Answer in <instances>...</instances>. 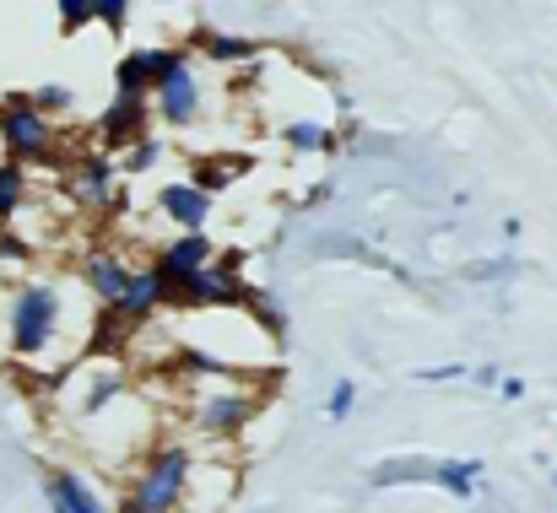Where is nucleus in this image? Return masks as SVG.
<instances>
[{"label":"nucleus","mask_w":557,"mask_h":513,"mask_svg":"<svg viewBox=\"0 0 557 513\" xmlns=\"http://www.w3.org/2000/svg\"><path fill=\"white\" fill-rule=\"evenodd\" d=\"M60 325H65V292L60 281L49 276H33L11 292L5 303V341L16 356H44L49 346L60 341Z\"/></svg>","instance_id":"nucleus-1"},{"label":"nucleus","mask_w":557,"mask_h":513,"mask_svg":"<svg viewBox=\"0 0 557 513\" xmlns=\"http://www.w3.org/2000/svg\"><path fill=\"white\" fill-rule=\"evenodd\" d=\"M189 476H195V454L185 443H158L141 460V471L131 481V498L120 503V513H180Z\"/></svg>","instance_id":"nucleus-2"},{"label":"nucleus","mask_w":557,"mask_h":513,"mask_svg":"<svg viewBox=\"0 0 557 513\" xmlns=\"http://www.w3.org/2000/svg\"><path fill=\"white\" fill-rule=\"evenodd\" d=\"M54 152H60L54 120H44L27 98H0V158L33 173L38 163H54Z\"/></svg>","instance_id":"nucleus-3"},{"label":"nucleus","mask_w":557,"mask_h":513,"mask_svg":"<svg viewBox=\"0 0 557 513\" xmlns=\"http://www.w3.org/2000/svg\"><path fill=\"white\" fill-rule=\"evenodd\" d=\"M249 292L255 287L238 281V254H227V260H211L206 271L185 276L174 287V303H185V309H244Z\"/></svg>","instance_id":"nucleus-4"},{"label":"nucleus","mask_w":557,"mask_h":513,"mask_svg":"<svg viewBox=\"0 0 557 513\" xmlns=\"http://www.w3.org/2000/svg\"><path fill=\"white\" fill-rule=\"evenodd\" d=\"M249 416H255V395L238 389V384H227V389H206V395L189 400V422H195L206 438H233Z\"/></svg>","instance_id":"nucleus-5"},{"label":"nucleus","mask_w":557,"mask_h":513,"mask_svg":"<svg viewBox=\"0 0 557 513\" xmlns=\"http://www.w3.org/2000/svg\"><path fill=\"white\" fill-rule=\"evenodd\" d=\"M147 103H152V114H163V125H195V114H200V76H195L189 54L152 82Z\"/></svg>","instance_id":"nucleus-6"},{"label":"nucleus","mask_w":557,"mask_h":513,"mask_svg":"<svg viewBox=\"0 0 557 513\" xmlns=\"http://www.w3.org/2000/svg\"><path fill=\"white\" fill-rule=\"evenodd\" d=\"M82 287L98 298L103 314H114L120 298H125V287H131V260H125L120 249H92V254L82 260Z\"/></svg>","instance_id":"nucleus-7"},{"label":"nucleus","mask_w":557,"mask_h":513,"mask_svg":"<svg viewBox=\"0 0 557 513\" xmlns=\"http://www.w3.org/2000/svg\"><path fill=\"white\" fill-rule=\"evenodd\" d=\"M216 260V243L206 238V233H180V238H169V243H158V260H152V271L169 281V292L195 276V271H206Z\"/></svg>","instance_id":"nucleus-8"},{"label":"nucleus","mask_w":557,"mask_h":513,"mask_svg":"<svg viewBox=\"0 0 557 513\" xmlns=\"http://www.w3.org/2000/svg\"><path fill=\"white\" fill-rule=\"evenodd\" d=\"M114 178H120L114 152L87 147V152H76V163H71V195H76L82 205H114Z\"/></svg>","instance_id":"nucleus-9"},{"label":"nucleus","mask_w":557,"mask_h":513,"mask_svg":"<svg viewBox=\"0 0 557 513\" xmlns=\"http://www.w3.org/2000/svg\"><path fill=\"white\" fill-rule=\"evenodd\" d=\"M147 125H152V103L147 98H114L109 109H103V120H98V136H103V152H125V147H136L141 136H147Z\"/></svg>","instance_id":"nucleus-10"},{"label":"nucleus","mask_w":557,"mask_h":513,"mask_svg":"<svg viewBox=\"0 0 557 513\" xmlns=\"http://www.w3.org/2000/svg\"><path fill=\"white\" fill-rule=\"evenodd\" d=\"M163 303H174V292H169V281L152 271V265H141V271H131V287H125V298H120V309H114V320L120 325H147Z\"/></svg>","instance_id":"nucleus-11"},{"label":"nucleus","mask_w":557,"mask_h":513,"mask_svg":"<svg viewBox=\"0 0 557 513\" xmlns=\"http://www.w3.org/2000/svg\"><path fill=\"white\" fill-rule=\"evenodd\" d=\"M158 211H163L169 222H180L185 233H206V222H211V195H200L189 178H180V184H163V189H158Z\"/></svg>","instance_id":"nucleus-12"},{"label":"nucleus","mask_w":557,"mask_h":513,"mask_svg":"<svg viewBox=\"0 0 557 513\" xmlns=\"http://www.w3.org/2000/svg\"><path fill=\"white\" fill-rule=\"evenodd\" d=\"M189 49H200V54H206V60H216V65H249V60L260 54V43H255V38L222 33V27H211V22L189 27Z\"/></svg>","instance_id":"nucleus-13"},{"label":"nucleus","mask_w":557,"mask_h":513,"mask_svg":"<svg viewBox=\"0 0 557 513\" xmlns=\"http://www.w3.org/2000/svg\"><path fill=\"white\" fill-rule=\"evenodd\" d=\"M49 503H60L65 513H109V503L92 492V481L76 471H49Z\"/></svg>","instance_id":"nucleus-14"},{"label":"nucleus","mask_w":557,"mask_h":513,"mask_svg":"<svg viewBox=\"0 0 557 513\" xmlns=\"http://www.w3.org/2000/svg\"><path fill=\"white\" fill-rule=\"evenodd\" d=\"M422 481L433 487V460L428 454H395V460L369 471V487H422Z\"/></svg>","instance_id":"nucleus-15"},{"label":"nucleus","mask_w":557,"mask_h":513,"mask_svg":"<svg viewBox=\"0 0 557 513\" xmlns=\"http://www.w3.org/2000/svg\"><path fill=\"white\" fill-rule=\"evenodd\" d=\"M482 471H487L482 460H433V487H444L455 503H471Z\"/></svg>","instance_id":"nucleus-16"},{"label":"nucleus","mask_w":557,"mask_h":513,"mask_svg":"<svg viewBox=\"0 0 557 513\" xmlns=\"http://www.w3.org/2000/svg\"><path fill=\"white\" fill-rule=\"evenodd\" d=\"M282 141L293 152H336V130L320 125V120H287L282 125Z\"/></svg>","instance_id":"nucleus-17"},{"label":"nucleus","mask_w":557,"mask_h":513,"mask_svg":"<svg viewBox=\"0 0 557 513\" xmlns=\"http://www.w3.org/2000/svg\"><path fill=\"white\" fill-rule=\"evenodd\" d=\"M147 87H152L147 54H141V49L120 54V60H114V98H147Z\"/></svg>","instance_id":"nucleus-18"},{"label":"nucleus","mask_w":557,"mask_h":513,"mask_svg":"<svg viewBox=\"0 0 557 513\" xmlns=\"http://www.w3.org/2000/svg\"><path fill=\"white\" fill-rule=\"evenodd\" d=\"M27 189H33V173L16 168V163H0V222H11L27 205Z\"/></svg>","instance_id":"nucleus-19"},{"label":"nucleus","mask_w":557,"mask_h":513,"mask_svg":"<svg viewBox=\"0 0 557 513\" xmlns=\"http://www.w3.org/2000/svg\"><path fill=\"white\" fill-rule=\"evenodd\" d=\"M27 103H33L44 120H54V114H71V109H76L71 87H60V82H44V87H33V92H27Z\"/></svg>","instance_id":"nucleus-20"},{"label":"nucleus","mask_w":557,"mask_h":513,"mask_svg":"<svg viewBox=\"0 0 557 513\" xmlns=\"http://www.w3.org/2000/svg\"><path fill=\"white\" fill-rule=\"evenodd\" d=\"M125 152H131V158L120 163V173H152L158 168V158H169V147H163L158 136H141V141H136V147H125Z\"/></svg>","instance_id":"nucleus-21"},{"label":"nucleus","mask_w":557,"mask_h":513,"mask_svg":"<svg viewBox=\"0 0 557 513\" xmlns=\"http://www.w3.org/2000/svg\"><path fill=\"white\" fill-rule=\"evenodd\" d=\"M54 16H60V33H82L92 27V0H60Z\"/></svg>","instance_id":"nucleus-22"},{"label":"nucleus","mask_w":557,"mask_h":513,"mask_svg":"<svg viewBox=\"0 0 557 513\" xmlns=\"http://www.w3.org/2000/svg\"><path fill=\"white\" fill-rule=\"evenodd\" d=\"M352 405H358V384H352V378H336V389H331V400H325V416H331V422H347Z\"/></svg>","instance_id":"nucleus-23"},{"label":"nucleus","mask_w":557,"mask_h":513,"mask_svg":"<svg viewBox=\"0 0 557 513\" xmlns=\"http://www.w3.org/2000/svg\"><path fill=\"white\" fill-rule=\"evenodd\" d=\"M92 22H103L109 33H125V22H131V5H125V0H92Z\"/></svg>","instance_id":"nucleus-24"},{"label":"nucleus","mask_w":557,"mask_h":513,"mask_svg":"<svg viewBox=\"0 0 557 513\" xmlns=\"http://www.w3.org/2000/svg\"><path fill=\"white\" fill-rule=\"evenodd\" d=\"M411 378L417 384H455V378H471V367L466 362H438V367H417Z\"/></svg>","instance_id":"nucleus-25"},{"label":"nucleus","mask_w":557,"mask_h":513,"mask_svg":"<svg viewBox=\"0 0 557 513\" xmlns=\"http://www.w3.org/2000/svg\"><path fill=\"white\" fill-rule=\"evenodd\" d=\"M515 271H520V265L504 254V260H482V265H471L466 276H471V281H504V276H515Z\"/></svg>","instance_id":"nucleus-26"},{"label":"nucleus","mask_w":557,"mask_h":513,"mask_svg":"<svg viewBox=\"0 0 557 513\" xmlns=\"http://www.w3.org/2000/svg\"><path fill=\"white\" fill-rule=\"evenodd\" d=\"M0 260L5 265H27L33 260V243H22L16 233H0Z\"/></svg>","instance_id":"nucleus-27"},{"label":"nucleus","mask_w":557,"mask_h":513,"mask_svg":"<svg viewBox=\"0 0 557 513\" xmlns=\"http://www.w3.org/2000/svg\"><path fill=\"white\" fill-rule=\"evenodd\" d=\"M331 189H336V184H331V178H320V184H314L298 205H304V211H314V205H325V200H331Z\"/></svg>","instance_id":"nucleus-28"},{"label":"nucleus","mask_w":557,"mask_h":513,"mask_svg":"<svg viewBox=\"0 0 557 513\" xmlns=\"http://www.w3.org/2000/svg\"><path fill=\"white\" fill-rule=\"evenodd\" d=\"M498 378H504V373H498L493 362H482V367H471V384H482V389H498Z\"/></svg>","instance_id":"nucleus-29"},{"label":"nucleus","mask_w":557,"mask_h":513,"mask_svg":"<svg viewBox=\"0 0 557 513\" xmlns=\"http://www.w3.org/2000/svg\"><path fill=\"white\" fill-rule=\"evenodd\" d=\"M498 395L504 400H525V378H498Z\"/></svg>","instance_id":"nucleus-30"},{"label":"nucleus","mask_w":557,"mask_h":513,"mask_svg":"<svg viewBox=\"0 0 557 513\" xmlns=\"http://www.w3.org/2000/svg\"><path fill=\"white\" fill-rule=\"evenodd\" d=\"M553 487H557V465H553Z\"/></svg>","instance_id":"nucleus-31"}]
</instances>
